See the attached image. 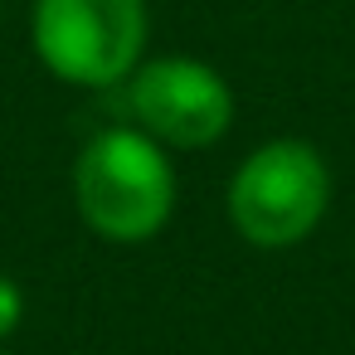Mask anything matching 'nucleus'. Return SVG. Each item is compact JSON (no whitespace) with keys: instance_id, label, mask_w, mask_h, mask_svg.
Masks as SVG:
<instances>
[{"instance_id":"nucleus-1","label":"nucleus","mask_w":355,"mask_h":355,"mask_svg":"<svg viewBox=\"0 0 355 355\" xmlns=\"http://www.w3.org/2000/svg\"><path fill=\"white\" fill-rule=\"evenodd\" d=\"M69 185L83 229L122 248L151 243L171 224L180 200V175L171 166V151L132 122L93 132L73 156Z\"/></svg>"},{"instance_id":"nucleus-2","label":"nucleus","mask_w":355,"mask_h":355,"mask_svg":"<svg viewBox=\"0 0 355 355\" xmlns=\"http://www.w3.org/2000/svg\"><path fill=\"white\" fill-rule=\"evenodd\" d=\"M331 195H336V180H331L326 151L302 137H272L229 171L224 214L248 248L287 253V248H302L326 224Z\"/></svg>"},{"instance_id":"nucleus-3","label":"nucleus","mask_w":355,"mask_h":355,"mask_svg":"<svg viewBox=\"0 0 355 355\" xmlns=\"http://www.w3.org/2000/svg\"><path fill=\"white\" fill-rule=\"evenodd\" d=\"M30 44L69 88H122L151 44L146 0H35Z\"/></svg>"},{"instance_id":"nucleus-4","label":"nucleus","mask_w":355,"mask_h":355,"mask_svg":"<svg viewBox=\"0 0 355 355\" xmlns=\"http://www.w3.org/2000/svg\"><path fill=\"white\" fill-rule=\"evenodd\" d=\"M127 122L141 127L166 151L219 146L239 117L229 78L195 54H146L122 83Z\"/></svg>"},{"instance_id":"nucleus-5","label":"nucleus","mask_w":355,"mask_h":355,"mask_svg":"<svg viewBox=\"0 0 355 355\" xmlns=\"http://www.w3.org/2000/svg\"><path fill=\"white\" fill-rule=\"evenodd\" d=\"M25 321V287L10 277V272H0V345H6Z\"/></svg>"},{"instance_id":"nucleus-6","label":"nucleus","mask_w":355,"mask_h":355,"mask_svg":"<svg viewBox=\"0 0 355 355\" xmlns=\"http://www.w3.org/2000/svg\"><path fill=\"white\" fill-rule=\"evenodd\" d=\"M0 15H6V0H0Z\"/></svg>"},{"instance_id":"nucleus-7","label":"nucleus","mask_w":355,"mask_h":355,"mask_svg":"<svg viewBox=\"0 0 355 355\" xmlns=\"http://www.w3.org/2000/svg\"><path fill=\"white\" fill-rule=\"evenodd\" d=\"M0 355H10V350H6V345H0Z\"/></svg>"},{"instance_id":"nucleus-8","label":"nucleus","mask_w":355,"mask_h":355,"mask_svg":"<svg viewBox=\"0 0 355 355\" xmlns=\"http://www.w3.org/2000/svg\"><path fill=\"white\" fill-rule=\"evenodd\" d=\"M350 263H355V253H350Z\"/></svg>"}]
</instances>
